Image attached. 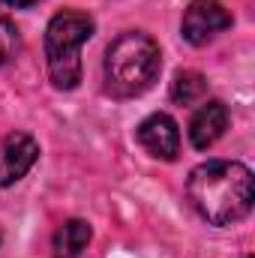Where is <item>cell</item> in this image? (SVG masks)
Masks as SVG:
<instances>
[{"instance_id": "6da1fadb", "label": "cell", "mask_w": 255, "mask_h": 258, "mask_svg": "<svg viewBox=\"0 0 255 258\" xmlns=\"http://www.w3.org/2000/svg\"><path fill=\"white\" fill-rule=\"evenodd\" d=\"M186 195H189L192 207L210 225L240 222L252 210V171L243 162L210 159V162L192 168Z\"/></svg>"}, {"instance_id": "7a4b0ae2", "label": "cell", "mask_w": 255, "mask_h": 258, "mask_svg": "<svg viewBox=\"0 0 255 258\" xmlns=\"http://www.w3.org/2000/svg\"><path fill=\"white\" fill-rule=\"evenodd\" d=\"M159 69H162L159 45L147 33L132 30L117 36L105 54V87L120 99L138 96L156 81Z\"/></svg>"}, {"instance_id": "3957f363", "label": "cell", "mask_w": 255, "mask_h": 258, "mask_svg": "<svg viewBox=\"0 0 255 258\" xmlns=\"http://www.w3.org/2000/svg\"><path fill=\"white\" fill-rule=\"evenodd\" d=\"M93 36V18L87 12L66 9L48 21L45 30V63L57 90H72L81 81V45Z\"/></svg>"}, {"instance_id": "277c9868", "label": "cell", "mask_w": 255, "mask_h": 258, "mask_svg": "<svg viewBox=\"0 0 255 258\" xmlns=\"http://www.w3.org/2000/svg\"><path fill=\"white\" fill-rule=\"evenodd\" d=\"M231 27V12L216 0H192L183 12V36L192 45H207Z\"/></svg>"}, {"instance_id": "5b68a950", "label": "cell", "mask_w": 255, "mask_h": 258, "mask_svg": "<svg viewBox=\"0 0 255 258\" xmlns=\"http://www.w3.org/2000/svg\"><path fill=\"white\" fill-rule=\"evenodd\" d=\"M39 156V144L27 132H9L0 138V186L21 180Z\"/></svg>"}, {"instance_id": "8992f818", "label": "cell", "mask_w": 255, "mask_h": 258, "mask_svg": "<svg viewBox=\"0 0 255 258\" xmlns=\"http://www.w3.org/2000/svg\"><path fill=\"white\" fill-rule=\"evenodd\" d=\"M138 141L150 156L165 159V162L177 159V153H180V132H177V123L168 114L144 117L141 126H138Z\"/></svg>"}, {"instance_id": "52a82bcc", "label": "cell", "mask_w": 255, "mask_h": 258, "mask_svg": "<svg viewBox=\"0 0 255 258\" xmlns=\"http://www.w3.org/2000/svg\"><path fill=\"white\" fill-rule=\"evenodd\" d=\"M225 129H228V108H225V102H219V99L204 102V105L195 111V117H192V123H189L192 147H195V150L213 147V144L222 138Z\"/></svg>"}, {"instance_id": "ba28073f", "label": "cell", "mask_w": 255, "mask_h": 258, "mask_svg": "<svg viewBox=\"0 0 255 258\" xmlns=\"http://www.w3.org/2000/svg\"><path fill=\"white\" fill-rule=\"evenodd\" d=\"M90 237H93V231H90L87 222L69 219V222H63V225L54 231V249H57L60 258H75V255H81V252L87 249Z\"/></svg>"}, {"instance_id": "9c48e42d", "label": "cell", "mask_w": 255, "mask_h": 258, "mask_svg": "<svg viewBox=\"0 0 255 258\" xmlns=\"http://www.w3.org/2000/svg\"><path fill=\"white\" fill-rule=\"evenodd\" d=\"M204 93H207V81H204L201 72L183 69V72H177L174 81H171V99H174L177 105H195V102L204 99Z\"/></svg>"}, {"instance_id": "30bf717a", "label": "cell", "mask_w": 255, "mask_h": 258, "mask_svg": "<svg viewBox=\"0 0 255 258\" xmlns=\"http://www.w3.org/2000/svg\"><path fill=\"white\" fill-rule=\"evenodd\" d=\"M18 48H21V36H18L15 24L0 15V63H9L18 54Z\"/></svg>"}, {"instance_id": "8fae6325", "label": "cell", "mask_w": 255, "mask_h": 258, "mask_svg": "<svg viewBox=\"0 0 255 258\" xmlns=\"http://www.w3.org/2000/svg\"><path fill=\"white\" fill-rule=\"evenodd\" d=\"M3 3H9V6H18V9H27V6L39 3V0H3Z\"/></svg>"}]
</instances>
